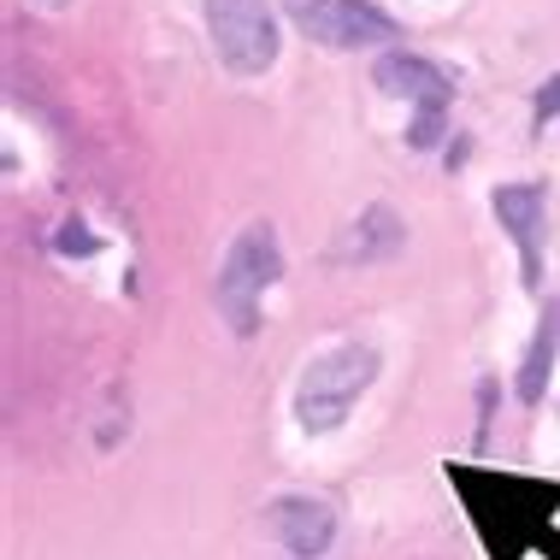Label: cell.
I'll use <instances>...</instances> for the list:
<instances>
[{
  "instance_id": "cell-1",
  "label": "cell",
  "mask_w": 560,
  "mask_h": 560,
  "mask_svg": "<svg viewBox=\"0 0 560 560\" xmlns=\"http://www.w3.org/2000/svg\"><path fill=\"white\" fill-rule=\"evenodd\" d=\"M377 377V354L366 342H342L319 354L307 372H301V389H295V419L307 431H337L348 419V407L366 396V384Z\"/></svg>"
},
{
  "instance_id": "cell-2",
  "label": "cell",
  "mask_w": 560,
  "mask_h": 560,
  "mask_svg": "<svg viewBox=\"0 0 560 560\" xmlns=\"http://www.w3.org/2000/svg\"><path fill=\"white\" fill-rule=\"evenodd\" d=\"M283 271V254H278V231L271 224H248L236 236V248L224 254V271H219V313L231 319L236 337H254L260 330V295L278 283Z\"/></svg>"
},
{
  "instance_id": "cell-3",
  "label": "cell",
  "mask_w": 560,
  "mask_h": 560,
  "mask_svg": "<svg viewBox=\"0 0 560 560\" xmlns=\"http://www.w3.org/2000/svg\"><path fill=\"white\" fill-rule=\"evenodd\" d=\"M207 30H213V48L236 78H260V71L278 66L271 0H207Z\"/></svg>"
},
{
  "instance_id": "cell-4",
  "label": "cell",
  "mask_w": 560,
  "mask_h": 560,
  "mask_svg": "<svg viewBox=\"0 0 560 560\" xmlns=\"http://www.w3.org/2000/svg\"><path fill=\"white\" fill-rule=\"evenodd\" d=\"M295 30L319 48H372V42H396L401 24L377 12L372 0H283Z\"/></svg>"
},
{
  "instance_id": "cell-5",
  "label": "cell",
  "mask_w": 560,
  "mask_h": 560,
  "mask_svg": "<svg viewBox=\"0 0 560 560\" xmlns=\"http://www.w3.org/2000/svg\"><path fill=\"white\" fill-rule=\"evenodd\" d=\"M271 532H278V542L295 560H319L330 549V537H337V513L325 502H313V495H283L271 508Z\"/></svg>"
},
{
  "instance_id": "cell-6",
  "label": "cell",
  "mask_w": 560,
  "mask_h": 560,
  "mask_svg": "<svg viewBox=\"0 0 560 560\" xmlns=\"http://www.w3.org/2000/svg\"><path fill=\"white\" fill-rule=\"evenodd\" d=\"M372 83L384 89V95L419 101V107H443V101L454 95L448 71L431 66V59H419V54H384V59L372 66Z\"/></svg>"
},
{
  "instance_id": "cell-7",
  "label": "cell",
  "mask_w": 560,
  "mask_h": 560,
  "mask_svg": "<svg viewBox=\"0 0 560 560\" xmlns=\"http://www.w3.org/2000/svg\"><path fill=\"white\" fill-rule=\"evenodd\" d=\"M401 248H407V224L396 219V207H366V213H360V219L342 231L337 260L372 266V260H396Z\"/></svg>"
},
{
  "instance_id": "cell-8",
  "label": "cell",
  "mask_w": 560,
  "mask_h": 560,
  "mask_svg": "<svg viewBox=\"0 0 560 560\" xmlns=\"http://www.w3.org/2000/svg\"><path fill=\"white\" fill-rule=\"evenodd\" d=\"M495 213L513 236H520V254H525V278H537V224H542V195L532 184H508L495 189Z\"/></svg>"
},
{
  "instance_id": "cell-9",
  "label": "cell",
  "mask_w": 560,
  "mask_h": 560,
  "mask_svg": "<svg viewBox=\"0 0 560 560\" xmlns=\"http://www.w3.org/2000/svg\"><path fill=\"white\" fill-rule=\"evenodd\" d=\"M555 354H560V301L542 313L537 342H532V354H525V366H520V401L525 407L542 401V384H549V372H555Z\"/></svg>"
},
{
  "instance_id": "cell-10",
  "label": "cell",
  "mask_w": 560,
  "mask_h": 560,
  "mask_svg": "<svg viewBox=\"0 0 560 560\" xmlns=\"http://www.w3.org/2000/svg\"><path fill=\"white\" fill-rule=\"evenodd\" d=\"M443 107H419L413 113V125H407V148H419V154H425V148H436L443 142Z\"/></svg>"
},
{
  "instance_id": "cell-11",
  "label": "cell",
  "mask_w": 560,
  "mask_h": 560,
  "mask_svg": "<svg viewBox=\"0 0 560 560\" xmlns=\"http://www.w3.org/2000/svg\"><path fill=\"white\" fill-rule=\"evenodd\" d=\"M95 248H101V236H89L78 219H71L66 231H59V254H95Z\"/></svg>"
},
{
  "instance_id": "cell-12",
  "label": "cell",
  "mask_w": 560,
  "mask_h": 560,
  "mask_svg": "<svg viewBox=\"0 0 560 560\" xmlns=\"http://www.w3.org/2000/svg\"><path fill=\"white\" fill-rule=\"evenodd\" d=\"M560 113V78H549L537 89V125H549V118Z\"/></svg>"
}]
</instances>
